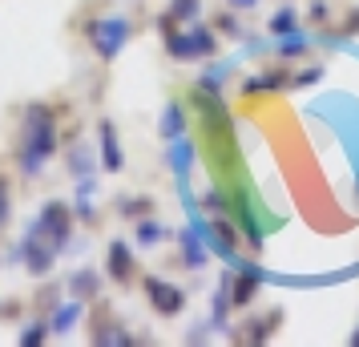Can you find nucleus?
Returning a JSON list of instances; mask_svg holds the SVG:
<instances>
[{"label":"nucleus","instance_id":"1","mask_svg":"<svg viewBox=\"0 0 359 347\" xmlns=\"http://www.w3.org/2000/svg\"><path fill=\"white\" fill-rule=\"evenodd\" d=\"M49 154H53V117L41 105H33L29 117H25V154H20V165L29 174H36Z\"/></svg>","mask_w":359,"mask_h":347},{"label":"nucleus","instance_id":"2","mask_svg":"<svg viewBox=\"0 0 359 347\" xmlns=\"http://www.w3.org/2000/svg\"><path fill=\"white\" fill-rule=\"evenodd\" d=\"M89 33H93V45H97V53L109 61V57H117V49L126 45L130 25H126V20H93V25H89Z\"/></svg>","mask_w":359,"mask_h":347},{"label":"nucleus","instance_id":"3","mask_svg":"<svg viewBox=\"0 0 359 347\" xmlns=\"http://www.w3.org/2000/svg\"><path fill=\"white\" fill-rule=\"evenodd\" d=\"M33 231L36 234H49L53 247H61V243H65V234H69V210L61 206V202H49V206H45V215L36 218Z\"/></svg>","mask_w":359,"mask_h":347},{"label":"nucleus","instance_id":"4","mask_svg":"<svg viewBox=\"0 0 359 347\" xmlns=\"http://www.w3.org/2000/svg\"><path fill=\"white\" fill-rule=\"evenodd\" d=\"M146 291H149L154 307L162 315H178V307L186 303V295H182L178 287H170V283H162V279H146Z\"/></svg>","mask_w":359,"mask_h":347},{"label":"nucleus","instance_id":"5","mask_svg":"<svg viewBox=\"0 0 359 347\" xmlns=\"http://www.w3.org/2000/svg\"><path fill=\"white\" fill-rule=\"evenodd\" d=\"M25 263H29V271H33V275H45V271H49V263H53V250L36 247V234H33V238H25Z\"/></svg>","mask_w":359,"mask_h":347},{"label":"nucleus","instance_id":"6","mask_svg":"<svg viewBox=\"0 0 359 347\" xmlns=\"http://www.w3.org/2000/svg\"><path fill=\"white\" fill-rule=\"evenodd\" d=\"M130 266H133L130 250L121 247V243H114V247H109V275H114V279H130Z\"/></svg>","mask_w":359,"mask_h":347},{"label":"nucleus","instance_id":"7","mask_svg":"<svg viewBox=\"0 0 359 347\" xmlns=\"http://www.w3.org/2000/svg\"><path fill=\"white\" fill-rule=\"evenodd\" d=\"M101 149H105V165L109 170H121V154H117V137H114V125L101 121Z\"/></svg>","mask_w":359,"mask_h":347},{"label":"nucleus","instance_id":"8","mask_svg":"<svg viewBox=\"0 0 359 347\" xmlns=\"http://www.w3.org/2000/svg\"><path fill=\"white\" fill-rule=\"evenodd\" d=\"M182 130H186V117H182V109H178V105H165L162 133H165V137H182Z\"/></svg>","mask_w":359,"mask_h":347},{"label":"nucleus","instance_id":"9","mask_svg":"<svg viewBox=\"0 0 359 347\" xmlns=\"http://www.w3.org/2000/svg\"><path fill=\"white\" fill-rule=\"evenodd\" d=\"M190 49H194V57H210L214 53V36L206 33V29H190Z\"/></svg>","mask_w":359,"mask_h":347},{"label":"nucleus","instance_id":"10","mask_svg":"<svg viewBox=\"0 0 359 347\" xmlns=\"http://www.w3.org/2000/svg\"><path fill=\"white\" fill-rule=\"evenodd\" d=\"M190 158H194V146H190V142H174V170H178V174H186V165H190Z\"/></svg>","mask_w":359,"mask_h":347},{"label":"nucleus","instance_id":"11","mask_svg":"<svg viewBox=\"0 0 359 347\" xmlns=\"http://www.w3.org/2000/svg\"><path fill=\"white\" fill-rule=\"evenodd\" d=\"M165 234L170 231H165L162 222H142V226H137V238H142V243H162Z\"/></svg>","mask_w":359,"mask_h":347},{"label":"nucleus","instance_id":"12","mask_svg":"<svg viewBox=\"0 0 359 347\" xmlns=\"http://www.w3.org/2000/svg\"><path fill=\"white\" fill-rule=\"evenodd\" d=\"M303 49H307V36H299V33L283 36V45H278V53H283V57H299Z\"/></svg>","mask_w":359,"mask_h":347},{"label":"nucleus","instance_id":"13","mask_svg":"<svg viewBox=\"0 0 359 347\" xmlns=\"http://www.w3.org/2000/svg\"><path fill=\"white\" fill-rule=\"evenodd\" d=\"M194 13H198V0H174V8H170L174 20H194Z\"/></svg>","mask_w":359,"mask_h":347},{"label":"nucleus","instance_id":"14","mask_svg":"<svg viewBox=\"0 0 359 347\" xmlns=\"http://www.w3.org/2000/svg\"><path fill=\"white\" fill-rule=\"evenodd\" d=\"M278 85H283V77L266 73V77H259V81H246L243 89H246V93H262V89H278Z\"/></svg>","mask_w":359,"mask_h":347},{"label":"nucleus","instance_id":"15","mask_svg":"<svg viewBox=\"0 0 359 347\" xmlns=\"http://www.w3.org/2000/svg\"><path fill=\"white\" fill-rule=\"evenodd\" d=\"M77 315H81V307L73 303V307H65V311H61L57 319H53V327H57V331H69L73 323H77Z\"/></svg>","mask_w":359,"mask_h":347},{"label":"nucleus","instance_id":"16","mask_svg":"<svg viewBox=\"0 0 359 347\" xmlns=\"http://www.w3.org/2000/svg\"><path fill=\"white\" fill-rule=\"evenodd\" d=\"M271 29H275V33H291L294 29V13H278V17L271 20Z\"/></svg>","mask_w":359,"mask_h":347},{"label":"nucleus","instance_id":"17","mask_svg":"<svg viewBox=\"0 0 359 347\" xmlns=\"http://www.w3.org/2000/svg\"><path fill=\"white\" fill-rule=\"evenodd\" d=\"M85 165H89V149H77V154H73V170H77V178H85Z\"/></svg>","mask_w":359,"mask_h":347},{"label":"nucleus","instance_id":"18","mask_svg":"<svg viewBox=\"0 0 359 347\" xmlns=\"http://www.w3.org/2000/svg\"><path fill=\"white\" fill-rule=\"evenodd\" d=\"M73 287H77L81 295H85V291H97V283L89 279V275H77V279H73Z\"/></svg>","mask_w":359,"mask_h":347},{"label":"nucleus","instance_id":"19","mask_svg":"<svg viewBox=\"0 0 359 347\" xmlns=\"http://www.w3.org/2000/svg\"><path fill=\"white\" fill-rule=\"evenodd\" d=\"M319 77H323L319 69H307V73H299V81H294V85H315V81H319Z\"/></svg>","mask_w":359,"mask_h":347},{"label":"nucleus","instance_id":"20","mask_svg":"<svg viewBox=\"0 0 359 347\" xmlns=\"http://www.w3.org/2000/svg\"><path fill=\"white\" fill-rule=\"evenodd\" d=\"M97 343H126V335H121V331H105Z\"/></svg>","mask_w":359,"mask_h":347},{"label":"nucleus","instance_id":"21","mask_svg":"<svg viewBox=\"0 0 359 347\" xmlns=\"http://www.w3.org/2000/svg\"><path fill=\"white\" fill-rule=\"evenodd\" d=\"M8 218V194H4V182H0V222Z\"/></svg>","mask_w":359,"mask_h":347},{"label":"nucleus","instance_id":"22","mask_svg":"<svg viewBox=\"0 0 359 347\" xmlns=\"http://www.w3.org/2000/svg\"><path fill=\"white\" fill-rule=\"evenodd\" d=\"M41 335H45V327H33V331H25V343H41Z\"/></svg>","mask_w":359,"mask_h":347},{"label":"nucleus","instance_id":"23","mask_svg":"<svg viewBox=\"0 0 359 347\" xmlns=\"http://www.w3.org/2000/svg\"><path fill=\"white\" fill-rule=\"evenodd\" d=\"M230 4H234V8H250V4H255V0H230Z\"/></svg>","mask_w":359,"mask_h":347},{"label":"nucleus","instance_id":"24","mask_svg":"<svg viewBox=\"0 0 359 347\" xmlns=\"http://www.w3.org/2000/svg\"><path fill=\"white\" fill-rule=\"evenodd\" d=\"M351 343H355V347H359V331H355V335H351Z\"/></svg>","mask_w":359,"mask_h":347}]
</instances>
